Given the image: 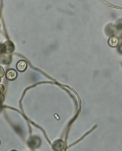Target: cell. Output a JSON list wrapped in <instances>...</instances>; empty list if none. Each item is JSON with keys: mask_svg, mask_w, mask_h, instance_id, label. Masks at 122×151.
Masks as SVG:
<instances>
[{"mask_svg": "<svg viewBox=\"0 0 122 151\" xmlns=\"http://www.w3.org/2000/svg\"><path fill=\"white\" fill-rule=\"evenodd\" d=\"M18 76L17 73L15 69H9L7 71L6 73V77L7 79L10 81H13L17 78Z\"/></svg>", "mask_w": 122, "mask_h": 151, "instance_id": "1", "label": "cell"}, {"mask_svg": "<svg viewBox=\"0 0 122 151\" xmlns=\"http://www.w3.org/2000/svg\"><path fill=\"white\" fill-rule=\"evenodd\" d=\"M27 65L25 61H20L17 63L16 68L17 70L20 72H24L26 70Z\"/></svg>", "mask_w": 122, "mask_h": 151, "instance_id": "2", "label": "cell"}, {"mask_svg": "<svg viewBox=\"0 0 122 151\" xmlns=\"http://www.w3.org/2000/svg\"><path fill=\"white\" fill-rule=\"evenodd\" d=\"M64 143L61 140H58V141H56L54 144V148L56 150H61L64 148Z\"/></svg>", "mask_w": 122, "mask_h": 151, "instance_id": "3", "label": "cell"}, {"mask_svg": "<svg viewBox=\"0 0 122 151\" xmlns=\"http://www.w3.org/2000/svg\"><path fill=\"white\" fill-rule=\"evenodd\" d=\"M118 43H119V40L117 37H110L108 40V44L109 45L113 47L117 46Z\"/></svg>", "mask_w": 122, "mask_h": 151, "instance_id": "4", "label": "cell"}, {"mask_svg": "<svg viewBox=\"0 0 122 151\" xmlns=\"http://www.w3.org/2000/svg\"><path fill=\"white\" fill-rule=\"evenodd\" d=\"M0 69H1V78H2L4 76L5 71L3 68L1 67Z\"/></svg>", "mask_w": 122, "mask_h": 151, "instance_id": "5", "label": "cell"}, {"mask_svg": "<svg viewBox=\"0 0 122 151\" xmlns=\"http://www.w3.org/2000/svg\"><path fill=\"white\" fill-rule=\"evenodd\" d=\"M5 87L3 85H1V93H3L4 92Z\"/></svg>", "mask_w": 122, "mask_h": 151, "instance_id": "6", "label": "cell"}]
</instances>
